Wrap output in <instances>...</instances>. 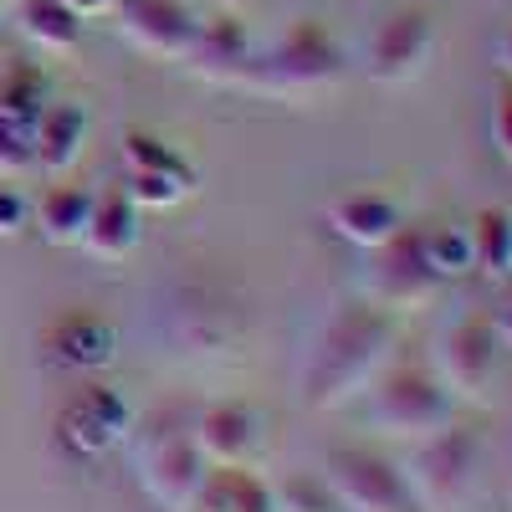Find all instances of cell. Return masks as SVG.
Listing matches in <instances>:
<instances>
[{
    "mask_svg": "<svg viewBox=\"0 0 512 512\" xmlns=\"http://www.w3.org/2000/svg\"><path fill=\"white\" fill-rule=\"evenodd\" d=\"M31 139H36V164L47 169V175H67L82 159V149H88V108L82 103H47V113L31 128Z\"/></svg>",
    "mask_w": 512,
    "mask_h": 512,
    "instance_id": "obj_18",
    "label": "cell"
},
{
    "mask_svg": "<svg viewBox=\"0 0 512 512\" xmlns=\"http://www.w3.org/2000/svg\"><path fill=\"white\" fill-rule=\"evenodd\" d=\"M93 200H98V190H88V185H52L47 195H41V205H36L41 241H52V246H82L88 221H93Z\"/></svg>",
    "mask_w": 512,
    "mask_h": 512,
    "instance_id": "obj_19",
    "label": "cell"
},
{
    "mask_svg": "<svg viewBox=\"0 0 512 512\" xmlns=\"http://www.w3.org/2000/svg\"><path fill=\"white\" fill-rule=\"evenodd\" d=\"M195 72H205L210 82H241L246 67H251V41H246V26L226 11V16H210L195 26V41H190V57Z\"/></svg>",
    "mask_w": 512,
    "mask_h": 512,
    "instance_id": "obj_16",
    "label": "cell"
},
{
    "mask_svg": "<svg viewBox=\"0 0 512 512\" xmlns=\"http://www.w3.org/2000/svg\"><path fill=\"white\" fill-rule=\"evenodd\" d=\"M118 36H128L139 52L149 57H169V62H185L190 57V41H195V11H185L180 0H118L108 11Z\"/></svg>",
    "mask_w": 512,
    "mask_h": 512,
    "instance_id": "obj_10",
    "label": "cell"
},
{
    "mask_svg": "<svg viewBox=\"0 0 512 512\" xmlns=\"http://www.w3.org/2000/svg\"><path fill=\"white\" fill-rule=\"evenodd\" d=\"M338 77H344V47L318 21H303L267 57H251L241 82L256 93H272V98H308V93L333 88Z\"/></svg>",
    "mask_w": 512,
    "mask_h": 512,
    "instance_id": "obj_3",
    "label": "cell"
},
{
    "mask_svg": "<svg viewBox=\"0 0 512 512\" xmlns=\"http://www.w3.org/2000/svg\"><path fill=\"white\" fill-rule=\"evenodd\" d=\"M205 472H210V461L200 456L190 431L149 436L144 451H139V482L154 497V507H164V512H190Z\"/></svg>",
    "mask_w": 512,
    "mask_h": 512,
    "instance_id": "obj_8",
    "label": "cell"
},
{
    "mask_svg": "<svg viewBox=\"0 0 512 512\" xmlns=\"http://www.w3.org/2000/svg\"><path fill=\"white\" fill-rule=\"evenodd\" d=\"M410 246L420 256V267L431 272L441 287L472 272V231H456V226H420L410 231Z\"/></svg>",
    "mask_w": 512,
    "mask_h": 512,
    "instance_id": "obj_21",
    "label": "cell"
},
{
    "mask_svg": "<svg viewBox=\"0 0 512 512\" xmlns=\"http://www.w3.org/2000/svg\"><path fill=\"white\" fill-rule=\"evenodd\" d=\"M497 149L512 159V88H502L497 98Z\"/></svg>",
    "mask_w": 512,
    "mask_h": 512,
    "instance_id": "obj_28",
    "label": "cell"
},
{
    "mask_svg": "<svg viewBox=\"0 0 512 512\" xmlns=\"http://www.w3.org/2000/svg\"><path fill=\"white\" fill-rule=\"evenodd\" d=\"M436 57V21L431 11H395L390 21H379L369 41V77L384 88H400L425 72V62Z\"/></svg>",
    "mask_w": 512,
    "mask_h": 512,
    "instance_id": "obj_9",
    "label": "cell"
},
{
    "mask_svg": "<svg viewBox=\"0 0 512 512\" xmlns=\"http://www.w3.org/2000/svg\"><path fill=\"white\" fill-rule=\"evenodd\" d=\"M62 6H67V11H77V16H108V11L118 6V0H62Z\"/></svg>",
    "mask_w": 512,
    "mask_h": 512,
    "instance_id": "obj_29",
    "label": "cell"
},
{
    "mask_svg": "<svg viewBox=\"0 0 512 512\" xmlns=\"http://www.w3.org/2000/svg\"><path fill=\"white\" fill-rule=\"evenodd\" d=\"M497 354H502V338L487 318H456L436 338L431 369L441 374V384L456 400H487L492 379H497Z\"/></svg>",
    "mask_w": 512,
    "mask_h": 512,
    "instance_id": "obj_7",
    "label": "cell"
},
{
    "mask_svg": "<svg viewBox=\"0 0 512 512\" xmlns=\"http://www.w3.org/2000/svg\"><path fill=\"white\" fill-rule=\"evenodd\" d=\"M472 272L502 282L512 277V210H482L472 226Z\"/></svg>",
    "mask_w": 512,
    "mask_h": 512,
    "instance_id": "obj_23",
    "label": "cell"
},
{
    "mask_svg": "<svg viewBox=\"0 0 512 512\" xmlns=\"http://www.w3.org/2000/svg\"><path fill=\"white\" fill-rule=\"evenodd\" d=\"M47 103H52V82H47L41 67L21 62V67H11L6 77H0V113H6V118L36 128V118L47 113Z\"/></svg>",
    "mask_w": 512,
    "mask_h": 512,
    "instance_id": "obj_24",
    "label": "cell"
},
{
    "mask_svg": "<svg viewBox=\"0 0 512 512\" xmlns=\"http://www.w3.org/2000/svg\"><path fill=\"white\" fill-rule=\"evenodd\" d=\"M139 236H144V221H139L134 195H128L123 185L98 190L93 221H88V236H82V246H88L98 262H123V256L139 246Z\"/></svg>",
    "mask_w": 512,
    "mask_h": 512,
    "instance_id": "obj_17",
    "label": "cell"
},
{
    "mask_svg": "<svg viewBox=\"0 0 512 512\" xmlns=\"http://www.w3.org/2000/svg\"><path fill=\"white\" fill-rule=\"evenodd\" d=\"M364 292H369V303L390 308V313H405V308L431 303V297L441 292V282L420 267V256L410 246V231H400L395 241H384L374 251V267L364 277Z\"/></svg>",
    "mask_w": 512,
    "mask_h": 512,
    "instance_id": "obj_11",
    "label": "cell"
},
{
    "mask_svg": "<svg viewBox=\"0 0 512 512\" xmlns=\"http://www.w3.org/2000/svg\"><path fill=\"white\" fill-rule=\"evenodd\" d=\"M395 344H400V313L369 303V297L364 303H349L318 333V344L308 349L303 379H297L303 405L308 410H338V405L359 400L384 374Z\"/></svg>",
    "mask_w": 512,
    "mask_h": 512,
    "instance_id": "obj_1",
    "label": "cell"
},
{
    "mask_svg": "<svg viewBox=\"0 0 512 512\" xmlns=\"http://www.w3.org/2000/svg\"><path fill=\"white\" fill-rule=\"evenodd\" d=\"M328 226L349 246L379 251L384 241H395L405 231V210L390 195H379V190H359V195H344V200L328 205Z\"/></svg>",
    "mask_w": 512,
    "mask_h": 512,
    "instance_id": "obj_14",
    "label": "cell"
},
{
    "mask_svg": "<svg viewBox=\"0 0 512 512\" xmlns=\"http://www.w3.org/2000/svg\"><path fill=\"white\" fill-rule=\"evenodd\" d=\"M190 512H282V507L277 487L262 472H251V461H236V466H210Z\"/></svg>",
    "mask_w": 512,
    "mask_h": 512,
    "instance_id": "obj_15",
    "label": "cell"
},
{
    "mask_svg": "<svg viewBox=\"0 0 512 512\" xmlns=\"http://www.w3.org/2000/svg\"><path fill=\"white\" fill-rule=\"evenodd\" d=\"M277 507L282 512H349L338 502V492L323 482V472H292L287 482H277Z\"/></svg>",
    "mask_w": 512,
    "mask_h": 512,
    "instance_id": "obj_25",
    "label": "cell"
},
{
    "mask_svg": "<svg viewBox=\"0 0 512 512\" xmlns=\"http://www.w3.org/2000/svg\"><path fill=\"white\" fill-rule=\"evenodd\" d=\"M216 6H221V11H236V6H241V0H216Z\"/></svg>",
    "mask_w": 512,
    "mask_h": 512,
    "instance_id": "obj_32",
    "label": "cell"
},
{
    "mask_svg": "<svg viewBox=\"0 0 512 512\" xmlns=\"http://www.w3.org/2000/svg\"><path fill=\"white\" fill-rule=\"evenodd\" d=\"M26 216H31L26 195H21L16 185H0V236H16V231L26 226Z\"/></svg>",
    "mask_w": 512,
    "mask_h": 512,
    "instance_id": "obj_27",
    "label": "cell"
},
{
    "mask_svg": "<svg viewBox=\"0 0 512 512\" xmlns=\"http://www.w3.org/2000/svg\"><path fill=\"white\" fill-rule=\"evenodd\" d=\"M420 512H456L466 507V497L477 492L482 477V436L446 425V431L415 441V456L400 466Z\"/></svg>",
    "mask_w": 512,
    "mask_h": 512,
    "instance_id": "obj_4",
    "label": "cell"
},
{
    "mask_svg": "<svg viewBox=\"0 0 512 512\" xmlns=\"http://www.w3.org/2000/svg\"><path fill=\"white\" fill-rule=\"evenodd\" d=\"M492 328H497V338H502V349H512V303L497 313V323H492Z\"/></svg>",
    "mask_w": 512,
    "mask_h": 512,
    "instance_id": "obj_30",
    "label": "cell"
},
{
    "mask_svg": "<svg viewBox=\"0 0 512 512\" xmlns=\"http://www.w3.org/2000/svg\"><path fill=\"white\" fill-rule=\"evenodd\" d=\"M47 354L72 374H103L118 364V328L93 308H72L47 328Z\"/></svg>",
    "mask_w": 512,
    "mask_h": 512,
    "instance_id": "obj_12",
    "label": "cell"
},
{
    "mask_svg": "<svg viewBox=\"0 0 512 512\" xmlns=\"http://www.w3.org/2000/svg\"><path fill=\"white\" fill-rule=\"evenodd\" d=\"M128 431H134V405L113 384H93V390L72 395L57 415V446L72 461H98V456L118 451L128 441Z\"/></svg>",
    "mask_w": 512,
    "mask_h": 512,
    "instance_id": "obj_6",
    "label": "cell"
},
{
    "mask_svg": "<svg viewBox=\"0 0 512 512\" xmlns=\"http://www.w3.org/2000/svg\"><path fill=\"white\" fill-rule=\"evenodd\" d=\"M497 62H502V72L512 77V26L502 31V47H497Z\"/></svg>",
    "mask_w": 512,
    "mask_h": 512,
    "instance_id": "obj_31",
    "label": "cell"
},
{
    "mask_svg": "<svg viewBox=\"0 0 512 512\" xmlns=\"http://www.w3.org/2000/svg\"><path fill=\"white\" fill-rule=\"evenodd\" d=\"M128 195H134V205L144 210H175L190 190H195V164L175 149L169 159H159V164H144V169H128V185H123Z\"/></svg>",
    "mask_w": 512,
    "mask_h": 512,
    "instance_id": "obj_20",
    "label": "cell"
},
{
    "mask_svg": "<svg viewBox=\"0 0 512 512\" xmlns=\"http://www.w3.org/2000/svg\"><path fill=\"white\" fill-rule=\"evenodd\" d=\"M323 482L338 492V502H344L349 512H420V502H415L400 466L364 451V446L328 451Z\"/></svg>",
    "mask_w": 512,
    "mask_h": 512,
    "instance_id": "obj_5",
    "label": "cell"
},
{
    "mask_svg": "<svg viewBox=\"0 0 512 512\" xmlns=\"http://www.w3.org/2000/svg\"><path fill=\"white\" fill-rule=\"evenodd\" d=\"M21 31H26L31 47L62 57L82 41V16L67 11L62 0H21Z\"/></svg>",
    "mask_w": 512,
    "mask_h": 512,
    "instance_id": "obj_22",
    "label": "cell"
},
{
    "mask_svg": "<svg viewBox=\"0 0 512 512\" xmlns=\"http://www.w3.org/2000/svg\"><path fill=\"white\" fill-rule=\"evenodd\" d=\"M364 420L374 436L390 441H425L456 420V395L441 384L436 369H390L369 384Z\"/></svg>",
    "mask_w": 512,
    "mask_h": 512,
    "instance_id": "obj_2",
    "label": "cell"
},
{
    "mask_svg": "<svg viewBox=\"0 0 512 512\" xmlns=\"http://www.w3.org/2000/svg\"><path fill=\"white\" fill-rule=\"evenodd\" d=\"M195 446L210 466H236V461H251L256 451H262V415H256L251 405H210L200 420H195Z\"/></svg>",
    "mask_w": 512,
    "mask_h": 512,
    "instance_id": "obj_13",
    "label": "cell"
},
{
    "mask_svg": "<svg viewBox=\"0 0 512 512\" xmlns=\"http://www.w3.org/2000/svg\"><path fill=\"white\" fill-rule=\"evenodd\" d=\"M26 169H36V139H31V128L16 123L0 113V175H26Z\"/></svg>",
    "mask_w": 512,
    "mask_h": 512,
    "instance_id": "obj_26",
    "label": "cell"
},
{
    "mask_svg": "<svg viewBox=\"0 0 512 512\" xmlns=\"http://www.w3.org/2000/svg\"><path fill=\"white\" fill-rule=\"evenodd\" d=\"M0 6H6V0H0Z\"/></svg>",
    "mask_w": 512,
    "mask_h": 512,
    "instance_id": "obj_33",
    "label": "cell"
}]
</instances>
